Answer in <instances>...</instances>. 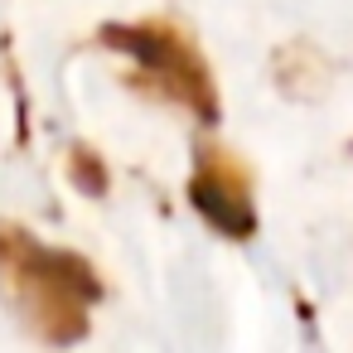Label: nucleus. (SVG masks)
Listing matches in <instances>:
<instances>
[{
	"label": "nucleus",
	"instance_id": "f03ea898",
	"mask_svg": "<svg viewBox=\"0 0 353 353\" xmlns=\"http://www.w3.org/2000/svg\"><path fill=\"white\" fill-rule=\"evenodd\" d=\"M97 39L117 54H126L165 97L184 102L194 117L213 121L218 117V92H213V73L203 63V54L194 49V39L170 25V20H136V25H102Z\"/></svg>",
	"mask_w": 353,
	"mask_h": 353
},
{
	"label": "nucleus",
	"instance_id": "7ed1b4c3",
	"mask_svg": "<svg viewBox=\"0 0 353 353\" xmlns=\"http://www.w3.org/2000/svg\"><path fill=\"white\" fill-rule=\"evenodd\" d=\"M189 199L194 208L228 237H252L256 228V213H252V189H247V170L223 155L218 145H203L199 155V170L189 179Z\"/></svg>",
	"mask_w": 353,
	"mask_h": 353
},
{
	"label": "nucleus",
	"instance_id": "20e7f679",
	"mask_svg": "<svg viewBox=\"0 0 353 353\" xmlns=\"http://www.w3.org/2000/svg\"><path fill=\"white\" fill-rule=\"evenodd\" d=\"M73 174H78V184H92V194H102V165H97V155H88L83 145L73 150Z\"/></svg>",
	"mask_w": 353,
	"mask_h": 353
},
{
	"label": "nucleus",
	"instance_id": "f257e3e1",
	"mask_svg": "<svg viewBox=\"0 0 353 353\" xmlns=\"http://www.w3.org/2000/svg\"><path fill=\"white\" fill-rule=\"evenodd\" d=\"M0 261L10 266L15 295L25 305V314L54 334V339H78L83 334V305L97 295L92 271L68 256V252H49L20 232H0Z\"/></svg>",
	"mask_w": 353,
	"mask_h": 353
}]
</instances>
